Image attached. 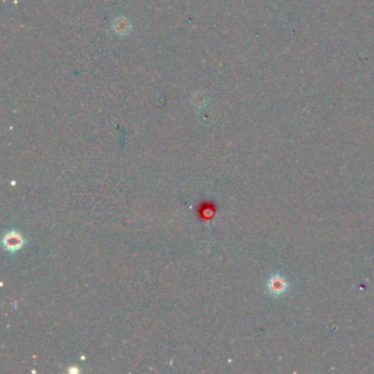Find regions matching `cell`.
<instances>
[{"mask_svg":"<svg viewBox=\"0 0 374 374\" xmlns=\"http://www.w3.org/2000/svg\"><path fill=\"white\" fill-rule=\"evenodd\" d=\"M21 238L17 234H9L4 240V245L8 247V249H17L21 246Z\"/></svg>","mask_w":374,"mask_h":374,"instance_id":"cell-1","label":"cell"}]
</instances>
